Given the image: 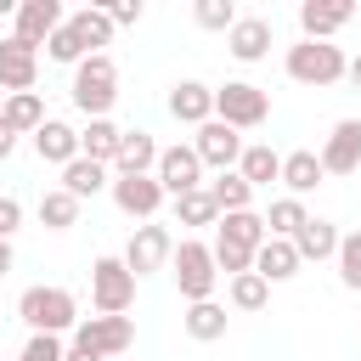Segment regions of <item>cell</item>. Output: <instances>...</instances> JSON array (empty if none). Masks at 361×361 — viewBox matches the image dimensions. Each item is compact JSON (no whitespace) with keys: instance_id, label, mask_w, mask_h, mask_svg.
<instances>
[{"instance_id":"14","label":"cell","mask_w":361,"mask_h":361,"mask_svg":"<svg viewBox=\"0 0 361 361\" xmlns=\"http://www.w3.org/2000/svg\"><path fill=\"white\" fill-rule=\"evenodd\" d=\"M322 169L327 175H355L361 169V118H338L322 141Z\"/></svg>"},{"instance_id":"34","label":"cell","mask_w":361,"mask_h":361,"mask_svg":"<svg viewBox=\"0 0 361 361\" xmlns=\"http://www.w3.org/2000/svg\"><path fill=\"white\" fill-rule=\"evenodd\" d=\"M265 305H271V282L259 271L231 276V310H265Z\"/></svg>"},{"instance_id":"8","label":"cell","mask_w":361,"mask_h":361,"mask_svg":"<svg viewBox=\"0 0 361 361\" xmlns=\"http://www.w3.org/2000/svg\"><path fill=\"white\" fill-rule=\"evenodd\" d=\"M73 344L79 350H96V355H124L130 344H135V322L130 316H79V327H73Z\"/></svg>"},{"instance_id":"16","label":"cell","mask_w":361,"mask_h":361,"mask_svg":"<svg viewBox=\"0 0 361 361\" xmlns=\"http://www.w3.org/2000/svg\"><path fill=\"white\" fill-rule=\"evenodd\" d=\"M344 23H355V6L350 0H305L299 6V34L305 39H333Z\"/></svg>"},{"instance_id":"4","label":"cell","mask_w":361,"mask_h":361,"mask_svg":"<svg viewBox=\"0 0 361 361\" xmlns=\"http://www.w3.org/2000/svg\"><path fill=\"white\" fill-rule=\"evenodd\" d=\"M169 276H175V288H180V299H186V305H197V299H214V282H220V265H214V248H209V243H197V237H186V243H175V259H169Z\"/></svg>"},{"instance_id":"22","label":"cell","mask_w":361,"mask_h":361,"mask_svg":"<svg viewBox=\"0 0 361 361\" xmlns=\"http://www.w3.org/2000/svg\"><path fill=\"white\" fill-rule=\"evenodd\" d=\"M299 248L288 243V237H265L259 243V254H254V271L265 276V282H288V276H299Z\"/></svg>"},{"instance_id":"10","label":"cell","mask_w":361,"mask_h":361,"mask_svg":"<svg viewBox=\"0 0 361 361\" xmlns=\"http://www.w3.org/2000/svg\"><path fill=\"white\" fill-rule=\"evenodd\" d=\"M158 186L169 197H186V192L203 186V158L192 152V141H175V147L158 152Z\"/></svg>"},{"instance_id":"41","label":"cell","mask_w":361,"mask_h":361,"mask_svg":"<svg viewBox=\"0 0 361 361\" xmlns=\"http://www.w3.org/2000/svg\"><path fill=\"white\" fill-rule=\"evenodd\" d=\"M107 17H113V28H124V23H141V0H113V6H102Z\"/></svg>"},{"instance_id":"43","label":"cell","mask_w":361,"mask_h":361,"mask_svg":"<svg viewBox=\"0 0 361 361\" xmlns=\"http://www.w3.org/2000/svg\"><path fill=\"white\" fill-rule=\"evenodd\" d=\"M68 361H107V355H96V350H79V344H68Z\"/></svg>"},{"instance_id":"9","label":"cell","mask_w":361,"mask_h":361,"mask_svg":"<svg viewBox=\"0 0 361 361\" xmlns=\"http://www.w3.org/2000/svg\"><path fill=\"white\" fill-rule=\"evenodd\" d=\"M164 186H158V175H113V203H118V214H130V220H158V209H164Z\"/></svg>"},{"instance_id":"31","label":"cell","mask_w":361,"mask_h":361,"mask_svg":"<svg viewBox=\"0 0 361 361\" xmlns=\"http://www.w3.org/2000/svg\"><path fill=\"white\" fill-rule=\"evenodd\" d=\"M209 192H214V203H220V214H243V209H254V186L237 175V169H226V175H214L209 180Z\"/></svg>"},{"instance_id":"36","label":"cell","mask_w":361,"mask_h":361,"mask_svg":"<svg viewBox=\"0 0 361 361\" xmlns=\"http://www.w3.org/2000/svg\"><path fill=\"white\" fill-rule=\"evenodd\" d=\"M338 282L350 293H361V231H344L338 237Z\"/></svg>"},{"instance_id":"13","label":"cell","mask_w":361,"mask_h":361,"mask_svg":"<svg viewBox=\"0 0 361 361\" xmlns=\"http://www.w3.org/2000/svg\"><path fill=\"white\" fill-rule=\"evenodd\" d=\"M169 118L203 130V124L214 118V85H203V79H175V85H169Z\"/></svg>"},{"instance_id":"29","label":"cell","mask_w":361,"mask_h":361,"mask_svg":"<svg viewBox=\"0 0 361 361\" xmlns=\"http://www.w3.org/2000/svg\"><path fill=\"white\" fill-rule=\"evenodd\" d=\"M220 237L237 243V248H248V254H259V243L271 237V226H265L259 209H243V214H220Z\"/></svg>"},{"instance_id":"26","label":"cell","mask_w":361,"mask_h":361,"mask_svg":"<svg viewBox=\"0 0 361 361\" xmlns=\"http://www.w3.org/2000/svg\"><path fill=\"white\" fill-rule=\"evenodd\" d=\"M237 175L259 192V186H271V180H282V152L276 147H265V141H254V147H243V158H237Z\"/></svg>"},{"instance_id":"37","label":"cell","mask_w":361,"mask_h":361,"mask_svg":"<svg viewBox=\"0 0 361 361\" xmlns=\"http://www.w3.org/2000/svg\"><path fill=\"white\" fill-rule=\"evenodd\" d=\"M45 56H51V62H68V68H79V62H85L90 51H85V45H79V34H73V28L62 23V28H56V34L45 39Z\"/></svg>"},{"instance_id":"11","label":"cell","mask_w":361,"mask_h":361,"mask_svg":"<svg viewBox=\"0 0 361 361\" xmlns=\"http://www.w3.org/2000/svg\"><path fill=\"white\" fill-rule=\"evenodd\" d=\"M243 147H248V141H243V130H231V124H220V118H209V124L192 135V152L203 158V169H220V175L243 158Z\"/></svg>"},{"instance_id":"2","label":"cell","mask_w":361,"mask_h":361,"mask_svg":"<svg viewBox=\"0 0 361 361\" xmlns=\"http://www.w3.org/2000/svg\"><path fill=\"white\" fill-rule=\"evenodd\" d=\"M282 68H288L293 85H310V90H327V85L350 79V56L333 39H299V45H288V62Z\"/></svg>"},{"instance_id":"21","label":"cell","mask_w":361,"mask_h":361,"mask_svg":"<svg viewBox=\"0 0 361 361\" xmlns=\"http://www.w3.org/2000/svg\"><path fill=\"white\" fill-rule=\"evenodd\" d=\"M118 141H124V130H118L113 118H85V130H79V158H90V164H107V169H113Z\"/></svg>"},{"instance_id":"33","label":"cell","mask_w":361,"mask_h":361,"mask_svg":"<svg viewBox=\"0 0 361 361\" xmlns=\"http://www.w3.org/2000/svg\"><path fill=\"white\" fill-rule=\"evenodd\" d=\"M214 220H220V203H214V192H209V186H197V192L175 197V226H214Z\"/></svg>"},{"instance_id":"27","label":"cell","mask_w":361,"mask_h":361,"mask_svg":"<svg viewBox=\"0 0 361 361\" xmlns=\"http://www.w3.org/2000/svg\"><path fill=\"white\" fill-rule=\"evenodd\" d=\"M62 192H73V197L85 203V197H96V192H113V175H107V164L73 158V164L62 169Z\"/></svg>"},{"instance_id":"7","label":"cell","mask_w":361,"mask_h":361,"mask_svg":"<svg viewBox=\"0 0 361 361\" xmlns=\"http://www.w3.org/2000/svg\"><path fill=\"white\" fill-rule=\"evenodd\" d=\"M175 259V237H169V226H158V220H147V226H135L130 231V243H124V265H130V276L141 282V276H152V271H164Z\"/></svg>"},{"instance_id":"12","label":"cell","mask_w":361,"mask_h":361,"mask_svg":"<svg viewBox=\"0 0 361 361\" xmlns=\"http://www.w3.org/2000/svg\"><path fill=\"white\" fill-rule=\"evenodd\" d=\"M34 79H39V51L23 45L17 34L0 39V96H23L34 90Z\"/></svg>"},{"instance_id":"30","label":"cell","mask_w":361,"mask_h":361,"mask_svg":"<svg viewBox=\"0 0 361 361\" xmlns=\"http://www.w3.org/2000/svg\"><path fill=\"white\" fill-rule=\"evenodd\" d=\"M68 28H73V34H79V45H85V51H90V56H96V51H102V45H107V39H113V17H107V11H102V6H79V11H73V17H68Z\"/></svg>"},{"instance_id":"40","label":"cell","mask_w":361,"mask_h":361,"mask_svg":"<svg viewBox=\"0 0 361 361\" xmlns=\"http://www.w3.org/2000/svg\"><path fill=\"white\" fill-rule=\"evenodd\" d=\"M17 226H23V203H17L11 192H0V237L11 243V237H17Z\"/></svg>"},{"instance_id":"23","label":"cell","mask_w":361,"mask_h":361,"mask_svg":"<svg viewBox=\"0 0 361 361\" xmlns=\"http://www.w3.org/2000/svg\"><path fill=\"white\" fill-rule=\"evenodd\" d=\"M338 237H344V231H338L333 220L310 214V220H305V231L293 237V248H299V259H316V265H322V259H338Z\"/></svg>"},{"instance_id":"6","label":"cell","mask_w":361,"mask_h":361,"mask_svg":"<svg viewBox=\"0 0 361 361\" xmlns=\"http://www.w3.org/2000/svg\"><path fill=\"white\" fill-rule=\"evenodd\" d=\"M90 305H96V316H124L135 305V276H130L124 254H102L90 265Z\"/></svg>"},{"instance_id":"28","label":"cell","mask_w":361,"mask_h":361,"mask_svg":"<svg viewBox=\"0 0 361 361\" xmlns=\"http://www.w3.org/2000/svg\"><path fill=\"white\" fill-rule=\"evenodd\" d=\"M34 214H39V226H45V231H73V226H79V197H73V192H62V186H51V192H39Z\"/></svg>"},{"instance_id":"47","label":"cell","mask_w":361,"mask_h":361,"mask_svg":"<svg viewBox=\"0 0 361 361\" xmlns=\"http://www.w3.org/2000/svg\"><path fill=\"white\" fill-rule=\"evenodd\" d=\"M0 107H6V96H0Z\"/></svg>"},{"instance_id":"24","label":"cell","mask_w":361,"mask_h":361,"mask_svg":"<svg viewBox=\"0 0 361 361\" xmlns=\"http://www.w3.org/2000/svg\"><path fill=\"white\" fill-rule=\"evenodd\" d=\"M226 305H214V299H197V305H186L180 310V327H186V338H197V344H214V338H226Z\"/></svg>"},{"instance_id":"44","label":"cell","mask_w":361,"mask_h":361,"mask_svg":"<svg viewBox=\"0 0 361 361\" xmlns=\"http://www.w3.org/2000/svg\"><path fill=\"white\" fill-rule=\"evenodd\" d=\"M11 265H17V254H11V243H6V237H0V276H6V271H11Z\"/></svg>"},{"instance_id":"19","label":"cell","mask_w":361,"mask_h":361,"mask_svg":"<svg viewBox=\"0 0 361 361\" xmlns=\"http://www.w3.org/2000/svg\"><path fill=\"white\" fill-rule=\"evenodd\" d=\"M158 141H152V130H124V141H118V158H113V175H158Z\"/></svg>"},{"instance_id":"5","label":"cell","mask_w":361,"mask_h":361,"mask_svg":"<svg viewBox=\"0 0 361 361\" xmlns=\"http://www.w3.org/2000/svg\"><path fill=\"white\" fill-rule=\"evenodd\" d=\"M214 118L231 130H259L271 118V96L254 79H226V85H214Z\"/></svg>"},{"instance_id":"17","label":"cell","mask_w":361,"mask_h":361,"mask_svg":"<svg viewBox=\"0 0 361 361\" xmlns=\"http://www.w3.org/2000/svg\"><path fill=\"white\" fill-rule=\"evenodd\" d=\"M271 39H276L271 17H237V28L226 34V51H231L237 62H265V56H271Z\"/></svg>"},{"instance_id":"20","label":"cell","mask_w":361,"mask_h":361,"mask_svg":"<svg viewBox=\"0 0 361 361\" xmlns=\"http://www.w3.org/2000/svg\"><path fill=\"white\" fill-rule=\"evenodd\" d=\"M327 180V169H322V152H310V147H299V152H282V186H288V197H305V192H316Z\"/></svg>"},{"instance_id":"3","label":"cell","mask_w":361,"mask_h":361,"mask_svg":"<svg viewBox=\"0 0 361 361\" xmlns=\"http://www.w3.org/2000/svg\"><path fill=\"white\" fill-rule=\"evenodd\" d=\"M68 96H73V107H79L85 118H107V113H113V102H118V68H113V56H107V51L85 56V62L73 68Z\"/></svg>"},{"instance_id":"32","label":"cell","mask_w":361,"mask_h":361,"mask_svg":"<svg viewBox=\"0 0 361 361\" xmlns=\"http://www.w3.org/2000/svg\"><path fill=\"white\" fill-rule=\"evenodd\" d=\"M305 220H310L305 197H276V203L265 209V226H271V237H288V243L305 231Z\"/></svg>"},{"instance_id":"45","label":"cell","mask_w":361,"mask_h":361,"mask_svg":"<svg viewBox=\"0 0 361 361\" xmlns=\"http://www.w3.org/2000/svg\"><path fill=\"white\" fill-rule=\"evenodd\" d=\"M350 85L361 90V56H350Z\"/></svg>"},{"instance_id":"18","label":"cell","mask_w":361,"mask_h":361,"mask_svg":"<svg viewBox=\"0 0 361 361\" xmlns=\"http://www.w3.org/2000/svg\"><path fill=\"white\" fill-rule=\"evenodd\" d=\"M34 152H39V164H56V169H68L73 158H79V130L73 124H62V118H45L34 135Z\"/></svg>"},{"instance_id":"46","label":"cell","mask_w":361,"mask_h":361,"mask_svg":"<svg viewBox=\"0 0 361 361\" xmlns=\"http://www.w3.org/2000/svg\"><path fill=\"white\" fill-rule=\"evenodd\" d=\"M0 17H17V0H0Z\"/></svg>"},{"instance_id":"15","label":"cell","mask_w":361,"mask_h":361,"mask_svg":"<svg viewBox=\"0 0 361 361\" xmlns=\"http://www.w3.org/2000/svg\"><path fill=\"white\" fill-rule=\"evenodd\" d=\"M11 23H17L11 34H17L23 45H34V51H39V45H45V39H51V34L68 23V17H62V6H56V0H23Z\"/></svg>"},{"instance_id":"38","label":"cell","mask_w":361,"mask_h":361,"mask_svg":"<svg viewBox=\"0 0 361 361\" xmlns=\"http://www.w3.org/2000/svg\"><path fill=\"white\" fill-rule=\"evenodd\" d=\"M209 248H214L220 276H243V271H254V254H248V248H237V243H226V237H214Z\"/></svg>"},{"instance_id":"1","label":"cell","mask_w":361,"mask_h":361,"mask_svg":"<svg viewBox=\"0 0 361 361\" xmlns=\"http://www.w3.org/2000/svg\"><path fill=\"white\" fill-rule=\"evenodd\" d=\"M17 316L28 322V333H56L62 338V333L79 327V299L68 288H56V282H34V288H23Z\"/></svg>"},{"instance_id":"39","label":"cell","mask_w":361,"mask_h":361,"mask_svg":"<svg viewBox=\"0 0 361 361\" xmlns=\"http://www.w3.org/2000/svg\"><path fill=\"white\" fill-rule=\"evenodd\" d=\"M17 361H68V344L56 333H28V344H23Z\"/></svg>"},{"instance_id":"25","label":"cell","mask_w":361,"mask_h":361,"mask_svg":"<svg viewBox=\"0 0 361 361\" xmlns=\"http://www.w3.org/2000/svg\"><path fill=\"white\" fill-rule=\"evenodd\" d=\"M51 113H45V102H39V90H23V96H6V107H0V124L11 130V135H34L39 124H45Z\"/></svg>"},{"instance_id":"42","label":"cell","mask_w":361,"mask_h":361,"mask_svg":"<svg viewBox=\"0 0 361 361\" xmlns=\"http://www.w3.org/2000/svg\"><path fill=\"white\" fill-rule=\"evenodd\" d=\"M11 152H17V135H11V130H6V124H0V164H6V158H11Z\"/></svg>"},{"instance_id":"35","label":"cell","mask_w":361,"mask_h":361,"mask_svg":"<svg viewBox=\"0 0 361 361\" xmlns=\"http://www.w3.org/2000/svg\"><path fill=\"white\" fill-rule=\"evenodd\" d=\"M237 17H243V11H237L231 0H197V6H192V23H197V28H209V34H231V28H237Z\"/></svg>"}]
</instances>
